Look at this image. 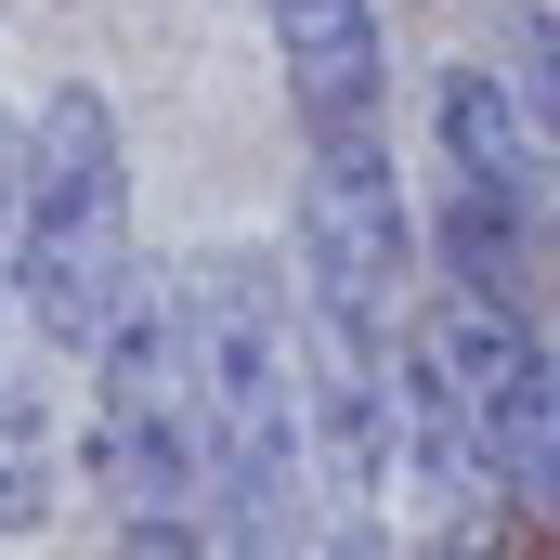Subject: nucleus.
Returning a JSON list of instances; mask_svg holds the SVG:
<instances>
[{
    "mask_svg": "<svg viewBox=\"0 0 560 560\" xmlns=\"http://www.w3.org/2000/svg\"><path fill=\"white\" fill-rule=\"evenodd\" d=\"M79 378H92V482H105L118 535L156 560L209 548V430H196V339H183L170 275L105 326V352Z\"/></svg>",
    "mask_w": 560,
    "mask_h": 560,
    "instance_id": "7ed1b4c3",
    "label": "nucleus"
},
{
    "mask_svg": "<svg viewBox=\"0 0 560 560\" xmlns=\"http://www.w3.org/2000/svg\"><path fill=\"white\" fill-rule=\"evenodd\" d=\"M196 339V430H209V548L222 560H313V378H300V287L248 248L170 261Z\"/></svg>",
    "mask_w": 560,
    "mask_h": 560,
    "instance_id": "f257e3e1",
    "label": "nucleus"
},
{
    "mask_svg": "<svg viewBox=\"0 0 560 560\" xmlns=\"http://www.w3.org/2000/svg\"><path fill=\"white\" fill-rule=\"evenodd\" d=\"M522 495L560 522V339H548V443H535V469H522Z\"/></svg>",
    "mask_w": 560,
    "mask_h": 560,
    "instance_id": "1a4fd4ad",
    "label": "nucleus"
},
{
    "mask_svg": "<svg viewBox=\"0 0 560 560\" xmlns=\"http://www.w3.org/2000/svg\"><path fill=\"white\" fill-rule=\"evenodd\" d=\"M52 456H66V352H39L13 326V352H0V535H26L52 509Z\"/></svg>",
    "mask_w": 560,
    "mask_h": 560,
    "instance_id": "0eeeda50",
    "label": "nucleus"
},
{
    "mask_svg": "<svg viewBox=\"0 0 560 560\" xmlns=\"http://www.w3.org/2000/svg\"><path fill=\"white\" fill-rule=\"evenodd\" d=\"M131 300H143V209L118 105L92 79H52L26 118V183H13V313L39 352L92 365Z\"/></svg>",
    "mask_w": 560,
    "mask_h": 560,
    "instance_id": "f03ea898",
    "label": "nucleus"
},
{
    "mask_svg": "<svg viewBox=\"0 0 560 560\" xmlns=\"http://www.w3.org/2000/svg\"><path fill=\"white\" fill-rule=\"evenodd\" d=\"M548 170L560 156L535 143L509 66H443L430 79V248H443V287L522 300V248H535Z\"/></svg>",
    "mask_w": 560,
    "mask_h": 560,
    "instance_id": "20e7f679",
    "label": "nucleus"
},
{
    "mask_svg": "<svg viewBox=\"0 0 560 560\" xmlns=\"http://www.w3.org/2000/svg\"><path fill=\"white\" fill-rule=\"evenodd\" d=\"M495 39H509L495 66H509V92H522V118H535V143L560 156V13H548V0H522V13L495 26Z\"/></svg>",
    "mask_w": 560,
    "mask_h": 560,
    "instance_id": "6e6552de",
    "label": "nucleus"
},
{
    "mask_svg": "<svg viewBox=\"0 0 560 560\" xmlns=\"http://www.w3.org/2000/svg\"><path fill=\"white\" fill-rule=\"evenodd\" d=\"M275 66H287V105H300V131H313V143L378 131V105H392L378 0H275Z\"/></svg>",
    "mask_w": 560,
    "mask_h": 560,
    "instance_id": "423d86ee",
    "label": "nucleus"
},
{
    "mask_svg": "<svg viewBox=\"0 0 560 560\" xmlns=\"http://www.w3.org/2000/svg\"><path fill=\"white\" fill-rule=\"evenodd\" d=\"M287 261L352 275V287H378V300H405V287H418V209H405V170H392V143H378V131H339V143H313V156H300Z\"/></svg>",
    "mask_w": 560,
    "mask_h": 560,
    "instance_id": "39448f33",
    "label": "nucleus"
}]
</instances>
